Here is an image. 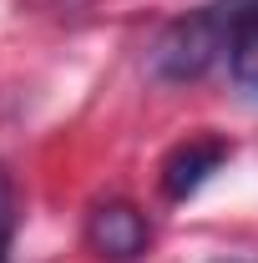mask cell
<instances>
[{"instance_id": "6da1fadb", "label": "cell", "mask_w": 258, "mask_h": 263, "mask_svg": "<svg viewBox=\"0 0 258 263\" xmlns=\"http://www.w3.org/2000/svg\"><path fill=\"white\" fill-rule=\"evenodd\" d=\"M253 5L248 0H228V5H208V10H197L188 21H172L167 31H162L157 51H152V61L167 81H193L202 76L218 51H228V41L238 31V21L248 15Z\"/></svg>"}, {"instance_id": "7a4b0ae2", "label": "cell", "mask_w": 258, "mask_h": 263, "mask_svg": "<svg viewBox=\"0 0 258 263\" xmlns=\"http://www.w3.org/2000/svg\"><path fill=\"white\" fill-rule=\"evenodd\" d=\"M86 243H91L106 263H132V258L147 253L152 228H147L142 208L112 197V202H97V208H91V218H86Z\"/></svg>"}, {"instance_id": "3957f363", "label": "cell", "mask_w": 258, "mask_h": 263, "mask_svg": "<svg viewBox=\"0 0 258 263\" xmlns=\"http://www.w3.org/2000/svg\"><path fill=\"white\" fill-rule=\"evenodd\" d=\"M228 147L223 137H188L182 147H172L167 152V162H162V193L172 197V202H182V197H193L218 167L228 162Z\"/></svg>"}, {"instance_id": "277c9868", "label": "cell", "mask_w": 258, "mask_h": 263, "mask_svg": "<svg viewBox=\"0 0 258 263\" xmlns=\"http://www.w3.org/2000/svg\"><path fill=\"white\" fill-rule=\"evenodd\" d=\"M228 71H233L238 91H248L258 101V5L238 21V31L228 41Z\"/></svg>"}, {"instance_id": "5b68a950", "label": "cell", "mask_w": 258, "mask_h": 263, "mask_svg": "<svg viewBox=\"0 0 258 263\" xmlns=\"http://www.w3.org/2000/svg\"><path fill=\"white\" fill-rule=\"evenodd\" d=\"M10 233H15V187H10V172L0 167V263L10 248Z\"/></svg>"}]
</instances>
